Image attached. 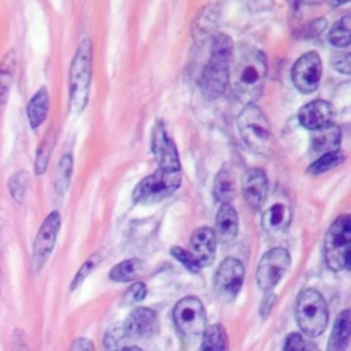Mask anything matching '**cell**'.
Here are the masks:
<instances>
[{
	"label": "cell",
	"mask_w": 351,
	"mask_h": 351,
	"mask_svg": "<svg viewBox=\"0 0 351 351\" xmlns=\"http://www.w3.org/2000/svg\"><path fill=\"white\" fill-rule=\"evenodd\" d=\"M237 126L245 145L261 155L274 151V136L266 115L255 104H248L237 117Z\"/></svg>",
	"instance_id": "cell-3"
},
{
	"label": "cell",
	"mask_w": 351,
	"mask_h": 351,
	"mask_svg": "<svg viewBox=\"0 0 351 351\" xmlns=\"http://www.w3.org/2000/svg\"><path fill=\"white\" fill-rule=\"evenodd\" d=\"M170 252H171V255L176 258V259H178L186 269H189L191 271H199L200 270V267L196 265V262L193 261V258L191 256V254L186 251V250H184V248H181V247H173L171 250H170Z\"/></svg>",
	"instance_id": "cell-37"
},
{
	"label": "cell",
	"mask_w": 351,
	"mask_h": 351,
	"mask_svg": "<svg viewBox=\"0 0 351 351\" xmlns=\"http://www.w3.org/2000/svg\"><path fill=\"white\" fill-rule=\"evenodd\" d=\"M351 219L344 214L335 219L328 229L324 243V256L326 266L333 271L346 269L350 263Z\"/></svg>",
	"instance_id": "cell-6"
},
{
	"label": "cell",
	"mask_w": 351,
	"mask_h": 351,
	"mask_svg": "<svg viewBox=\"0 0 351 351\" xmlns=\"http://www.w3.org/2000/svg\"><path fill=\"white\" fill-rule=\"evenodd\" d=\"M341 140V132L337 126L330 125L319 130H314L311 134V148L315 152H330L337 149Z\"/></svg>",
	"instance_id": "cell-23"
},
{
	"label": "cell",
	"mask_w": 351,
	"mask_h": 351,
	"mask_svg": "<svg viewBox=\"0 0 351 351\" xmlns=\"http://www.w3.org/2000/svg\"><path fill=\"white\" fill-rule=\"evenodd\" d=\"M218 12L215 7H206L202 12L196 16L195 26H193V37L196 41H204L208 36H211L213 30L217 26Z\"/></svg>",
	"instance_id": "cell-26"
},
{
	"label": "cell",
	"mask_w": 351,
	"mask_h": 351,
	"mask_svg": "<svg viewBox=\"0 0 351 351\" xmlns=\"http://www.w3.org/2000/svg\"><path fill=\"white\" fill-rule=\"evenodd\" d=\"M274 302H276V295L273 293V291H267L266 295L263 296L262 302H261L259 313H261V317H262V318H266V317L270 314L271 307L274 306Z\"/></svg>",
	"instance_id": "cell-38"
},
{
	"label": "cell",
	"mask_w": 351,
	"mask_h": 351,
	"mask_svg": "<svg viewBox=\"0 0 351 351\" xmlns=\"http://www.w3.org/2000/svg\"><path fill=\"white\" fill-rule=\"evenodd\" d=\"M215 250L217 239L213 229L203 226L192 233L188 252L191 254V256L200 269L210 266L214 262Z\"/></svg>",
	"instance_id": "cell-14"
},
{
	"label": "cell",
	"mask_w": 351,
	"mask_h": 351,
	"mask_svg": "<svg viewBox=\"0 0 351 351\" xmlns=\"http://www.w3.org/2000/svg\"><path fill=\"white\" fill-rule=\"evenodd\" d=\"M241 189L250 207L259 210L263 206L269 191V181L265 171L261 169H250L243 177Z\"/></svg>",
	"instance_id": "cell-17"
},
{
	"label": "cell",
	"mask_w": 351,
	"mask_h": 351,
	"mask_svg": "<svg viewBox=\"0 0 351 351\" xmlns=\"http://www.w3.org/2000/svg\"><path fill=\"white\" fill-rule=\"evenodd\" d=\"M229 82L233 96L243 104H254L265 85L267 73L266 56L250 45H239L230 55Z\"/></svg>",
	"instance_id": "cell-1"
},
{
	"label": "cell",
	"mask_w": 351,
	"mask_h": 351,
	"mask_svg": "<svg viewBox=\"0 0 351 351\" xmlns=\"http://www.w3.org/2000/svg\"><path fill=\"white\" fill-rule=\"evenodd\" d=\"M71 170H73V156L70 154H66L62 156L58 171H56V178H55V189L59 195L64 193V191L69 186V181L71 177Z\"/></svg>",
	"instance_id": "cell-31"
},
{
	"label": "cell",
	"mask_w": 351,
	"mask_h": 351,
	"mask_svg": "<svg viewBox=\"0 0 351 351\" xmlns=\"http://www.w3.org/2000/svg\"><path fill=\"white\" fill-rule=\"evenodd\" d=\"M228 333L221 324H214L203 332L200 351H228Z\"/></svg>",
	"instance_id": "cell-24"
},
{
	"label": "cell",
	"mask_w": 351,
	"mask_h": 351,
	"mask_svg": "<svg viewBox=\"0 0 351 351\" xmlns=\"http://www.w3.org/2000/svg\"><path fill=\"white\" fill-rule=\"evenodd\" d=\"M147 296V285L144 282H136L126 289L122 296V304L130 306L141 302Z\"/></svg>",
	"instance_id": "cell-35"
},
{
	"label": "cell",
	"mask_w": 351,
	"mask_h": 351,
	"mask_svg": "<svg viewBox=\"0 0 351 351\" xmlns=\"http://www.w3.org/2000/svg\"><path fill=\"white\" fill-rule=\"evenodd\" d=\"M239 230V219L236 210L230 206V203L221 204L215 218V239L221 243L232 241Z\"/></svg>",
	"instance_id": "cell-19"
},
{
	"label": "cell",
	"mask_w": 351,
	"mask_h": 351,
	"mask_svg": "<svg viewBox=\"0 0 351 351\" xmlns=\"http://www.w3.org/2000/svg\"><path fill=\"white\" fill-rule=\"evenodd\" d=\"M348 0H328V3L330 4V5H333V7H337V5H340V4H344V3H347Z\"/></svg>",
	"instance_id": "cell-43"
},
{
	"label": "cell",
	"mask_w": 351,
	"mask_h": 351,
	"mask_svg": "<svg viewBox=\"0 0 351 351\" xmlns=\"http://www.w3.org/2000/svg\"><path fill=\"white\" fill-rule=\"evenodd\" d=\"M333 107L325 100H314L299 110V122L308 130H319L333 122Z\"/></svg>",
	"instance_id": "cell-15"
},
{
	"label": "cell",
	"mask_w": 351,
	"mask_h": 351,
	"mask_svg": "<svg viewBox=\"0 0 351 351\" xmlns=\"http://www.w3.org/2000/svg\"><path fill=\"white\" fill-rule=\"evenodd\" d=\"M344 160V154L340 149H335L330 152L324 154L321 158H318L315 162L310 165L307 169V173L310 174H321L325 171H329L335 167H337Z\"/></svg>",
	"instance_id": "cell-29"
},
{
	"label": "cell",
	"mask_w": 351,
	"mask_h": 351,
	"mask_svg": "<svg viewBox=\"0 0 351 351\" xmlns=\"http://www.w3.org/2000/svg\"><path fill=\"white\" fill-rule=\"evenodd\" d=\"M333 66L337 71L350 74V55L348 53H339L333 58Z\"/></svg>",
	"instance_id": "cell-39"
},
{
	"label": "cell",
	"mask_w": 351,
	"mask_h": 351,
	"mask_svg": "<svg viewBox=\"0 0 351 351\" xmlns=\"http://www.w3.org/2000/svg\"><path fill=\"white\" fill-rule=\"evenodd\" d=\"M244 265L233 256L222 261L214 276V292L222 302H232L244 282Z\"/></svg>",
	"instance_id": "cell-9"
},
{
	"label": "cell",
	"mask_w": 351,
	"mask_h": 351,
	"mask_svg": "<svg viewBox=\"0 0 351 351\" xmlns=\"http://www.w3.org/2000/svg\"><path fill=\"white\" fill-rule=\"evenodd\" d=\"M60 228V215L58 211H52L47 215L44 222L41 223L34 243H33V255H32V266L34 273H40L48 261L56 241V236Z\"/></svg>",
	"instance_id": "cell-11"
},
{
	"label": "cell",
	"mask_w": 351,
	"mask_h": 351,
	"mask_svg": "<svg viewBox=\"0 0 351 351\" xmlns=\"http://www.w3.org/2000/svg\"><path fill=\"white\" fill-rule=\"evenodd\" d=\"M53 144H55V137H53V134H49V133H48V136H47L45 140L41 143V145H40V148H38V151H37V156H36V162H34L36 174H43V173H45Z\"/></svg>",
	"instance_id": "cell-32"
},
{
	"label": "cell",
	"mask_w": 351,
	"mask_h": 351,
	"mask_svg": "<svg viewBox=\"0 0 351 351\" xmlns=\"http://www.w3.org/2000/svg\"><path fill=\"white\" fill-rule=\"evenodd\" d=\"M284 351H319V348L310 340H306L300 333H291L284 346Z\"/></svg>",
	"instance_id": "cell-33"
},
{
	"label": "cell",
	"mask_w": 351,
	"mask_h": 351,
	"mask_svg": "<svg viewBox=\"0 0 351 351\" xmlns=\"http://www.w3.org/2000/svg\"><path fill=\"white\" fill-rule=\"evenodd\" d=\"M25 340H26L25 333L21 329H16L12 335V341H11L12 351H29V347Z\"/></svg>",
	"instance_id": "cell-40"
},
{
	"label": "cell",
	"mask_w": 351,
	"mask_h": 351,
	"mask_svg": "<svg viewBox=\"0 0 351 351\" xmlns=\"http://www.w3.org/2000/svg\"><path fill=\"white\" fill-rule=\"evenodd\" d=\"M295 317L302 332L310 337L324 333L328 325L329 310L322 295L315 289H304L296 302Z\"/></svg>",
	"instance_id": "cell-5"
},
{
	"label": "cell",
	"mask_w": 351,
	"mask_h": 351,
	"mask_svg": "<svg viewBox=\"0 0 351 351\" xmlns=\"http://www.w3.org/2000/svg\"><path fill=\"white\" fill-rule=\"evenodd\" d=\"M96 263H97V255H92L88 261H85V262L82 263V266H81L80 270L77 271L74 280L71 281V289H75V288L89 276V273L93 270V267L96 266Z\"/></svg>",
	"instance_id": "cell-36"
},
{
	"label": "cell",
	"mask_w": 351,
	"mask_h": 351,
	"mask_svg": "<svg viewBox=\"0 0 351 351\" xmlns=\"http://www.w3.org/2000/svg\"><path fill=\"white\" fill-rule=\"evenodd\" d=\"M123 325L129 337L137 336L148 339L155 336L159 330V321L156 313L148 307H136L134 310H132Z\"/></svg>",
	"instance_id": "cell-16"
},
{
	"label": "cell",
	"mask_w": 351,
	"mask_h": 351,
	"mask_svg": "<svg viewBox=\"0 0 351 351\" xmlns=\"http://www.w3.org/2000/svg\"><path fill=\"white\" fill-rule=\"evenodd\" d=\"M173 319L185 337L200 336L207 328L204 306L195 296H186L177 302L173 310Z\"/></svg>",
	"instance_id": "cell-8"
},
{
	"label": "cell",
	"mask_w": 351,
	"mask_h": 351,
	"mask_svg": "<svg viewBox=\"0 0 351 351\" xmlns=\"http://www.w3.org/2000/svg\"><path fill=\"white\" fill-rule=\"evenodd\" d=\"M92 75V43L84 38L70 64V111L78 115L86 106Z\"/></svg>",
	"instance_id": "cell-4"
},
{
	"label": "cell",
	"mask_w": 351,
	"mask_h": 351,
	"mask_svg": "<svg viewBox=\"0 0 351 351\" xmlns=\"http://www.w3.org/2000/svg\"><path fill=\"white\" fill-rule=\"evenodd\" d=\"M237 192V182H236V174L234 171L223 166L214 180V197L221 204L230 203Z\"/></svg>",
	"instance_id": "cell-20"
},
{
	"label": "cell",
	"mask_w": 351,
	"mask_h": 351,
	"mask_svg": "<svg viewBox=\"0 0 351 351\" xmlns=\"http://www.w3.org/2000/svg\"><path fill=\"white\" fill-rule=\"evenodd\" d=\"M322 74V62L318 53L307 52L302 55L292 69V81L302 93H311L318 88Z\"/></svg>",
	"instance_id": "cell-12"
},
{
	"label": "cell",
	"mask_w": 351,
	"mask_h": 351,
	"mask_svg": "<svg viewBox=\"0 0 351 351\" xmlns=\"http://www.w3.org/2000/svg\"><path fill=\"white\" fill-rule=\"evenodd\" d=\"M15 70L14 52H8L0 64V104L7 100Z\"/></svg>",
	"instance_id": "cell-27"
},
{
	"label": "cell",
	"mask_w": 351,
	"mask_h": 351,
	"mask_svg": "<svg viewBox=\"0 0 351 351\" xmlns=\"http://www.w3.org/2000/svg\"><path fill=\"white\" fill-rule=\"evenodd\" d=\"M144 267V262L137 258H130L115 265L110 271V278L115 282H128L137 278Z\"/></svg>",
	"instance_id": "cell-25"
},
{
	"label": "cell",
	"mask_w": 351,
	"mask_h": 351,
	"mask_svg": "<svg viewBox=\"0 0 351 351\" xmlns=\"http://www.w3.org/2000/svg\"><path fill=\"white\" fill-rule=\"evenodd\" d=\"M292 219L291 208L284 203L270 206L262 215V228L266 233L277 236L284 233Z\"/></svg>",
	"instance_id": "cell-18"
},
{
	"label": "cell",
	"mask_w": 351,
	"mask_h": 351,
	"mask_svg": "<svg viewBox=\"0 0 351 351\" xmlns=\"http://www.w3.org/2000/svg\"><path fill=\"white\" fill-rule=\"evenodd\" d=\"M232 51V40L226 34L219 33L213 38L211 56L200 78V89L207 100L218 99L226 90Z\"/></svg>",
	"instance_id": "cell-2"
},
{
	"label": "cell",
	"mask_w": 351,
	"mask_h": 351,
	"mask_svg": "<svg viewBox=\"0 0 351 351\" xmlns=\"http://www.w3.org/2000/svg\"><path fill=\"white\" fill-rule=\"evenodd\" d=\"M129 337L123 324H115L110 326L104 335L103 346L106 351H119L125 347L126 339Z\"/></svg>",
	"instance_id": "cell-30"
},
{
	"label": "cell",
	"mask_w": 351,
	"mask_h": 351,
	"mask_svg": "<svg viewBox=\"0 0 351 351\" xmlns=\"http://www.w3.org/2000/svg\"><path fill=\"white\" fill-rule=\"evenodd\" d=\"M291 1H293V3H298V1H299V0H291Z\"/></svg>",
	"instance_id": "cell-45"
},
{
	"label": "cell",
	"mask_w": 351,
	"mask_h": 351,
	"mask_svg": "<svg viewBox=\"0 0 351 351\" xmlns=\"http://www.w3.org/2000/svg\"><path fill=\"white\" fill-rule=\"evenodd\" d=\"M70 351H95V346L89 339L80 337L74 340Z\"/></svg>",
	"instance_id": "cell-41"
},
{
	"label": "cell",
	"mask_w": 351,
	"mask_h": 351,
	"mask_svg": "<svg viewBox=\"0 0 351 351\" xmlns=\"http://www.w3.org/2000/svg\"><path fill=\"white\" fill-rule=\"evenodd\" d=\"M350 310H343L335 319L326 351H346L350 340Z\"/></svg>",
	"instance_id": "cell-21"
},
{
	"label": "cell",
	"mask_w": 351,
	"mask_h": 351,
	"mask_svg": "<svg viewBox=\"0 0 351 351\" xmlns=\"http://www.w3.org/2000/svg\"><path fill=\"white\" fill-rule=\"evenodd\" d=\"M8 188L10 192L14 197V200L16 202H22L23 196H25V188H26V173L25 171H19L15 173L10 181H8Z\"/></svg>",
	"instance_id": "cell-34"
},
{
	"label": "cell",
	"mask_w": 351,
	"mask_h": 351,
	"mask_svg": "<svg viewBox=\"0 0 351 351\" xmlns=\"http://www.w3.org/2000/svg\"><path fill=\"white\" fill-rule=\"evenodd\" d=\"M350 26H351L350 15H344L340 21H337L332 26L329 32V43L337 48H347L351 41Z\"/></svg>",
	"instance_id": "cell-28"
},
{
	"label": "cell",
	"mask_w": 351,
	"mask_h": 351,
	"mask_svg": "<svg viewBox=\"0 0 351 351\" xmlns=\"http://www.w3.org/2000/svg\"><path fill=\"white\" fill-rule=\"evenodd\" d=\"M119 351H143V350L140 347H137V346H129V347L121 348Z\"/></svg>",
	"instance_id": "cell-44"
},
{
	"label": "cell",
	"mask_w": 351,
	"mask_h": 351,
	"mask_svg": "<svg viewBox=\"0 0 351 351\" xmlns=\"http://www.w3.org/2000/svg\"><path fill=\"white\" fill-rule=\"evenodd\" d=\"M325 21L324 19H318V21H314L313 23H310L308 26H307V29H306V36L307 37H314V36H317V34H319L322 30H324V27H325Z\"/></svg>",
	"instance_id": "cell-42"
},
{
	"label": "cell",
	"mask_w": 351,
	"mask_h": 351,
	"mask_svg": "<svg viewBox=\"0 0 351 351\" xmlns=\"http://www.w3.org/2000/svg\"><path fill=\"white\" fill-rule=\"evenodd\" d=\"M181 184L180 171H166L158 169L151 176L143 178L133 192V199L137 203L149 204L163 200L170 196Z\"/></svg>",
	"instance_id": "cell-7"
},
{
	"label": "cell",
	"mask_w": 351,
	"mask_h": 351,
	"mask_svg": "<svg viewBox=\"0 0 351 351\" xmlns=\"http://www.w3.org/2000/svg\"><path fill=\"white\" fill-rule=\"evenodd\" d=\"M49 108V97L45 88H40L29 100L26 114L32 129H37L47 118Z\"/></svg>",
	"instance_id": "cell-22"
},
{
	"label": "cell",
	"mask_w": 351,
	"mask_h": 351,
	"mask_svg": "<svg viewBox=\"0 0 351 351\" xmlns=\"http://www.w3.org/2000/svg\"><path fill=\"white\" fill-rule=\"evenodd\" d=\"M291 266V256L285 248H273L267 251L259 261L256 269V282L258 287L267 292L271 291L287 270Z\"/></svg>",
	"instance_id": "cell-10"
},
{
	"label": "cell",
	"mask_w": 351,
	"mask_h": 351,
	"mask_svg": "<svg viewBox=\"0 0 351 351\" xmlns=\"http://www.w3.org/2000/svg\"><path fill=\"white\" fill-rule=\"evenodd\" d=\"M151 149L159 165V169L166 171H180V159L174 141L169 137L165 126L159 122L152 128Z\"/></svg>",
	"instance_id": "cell-13"
}]
</instances>
